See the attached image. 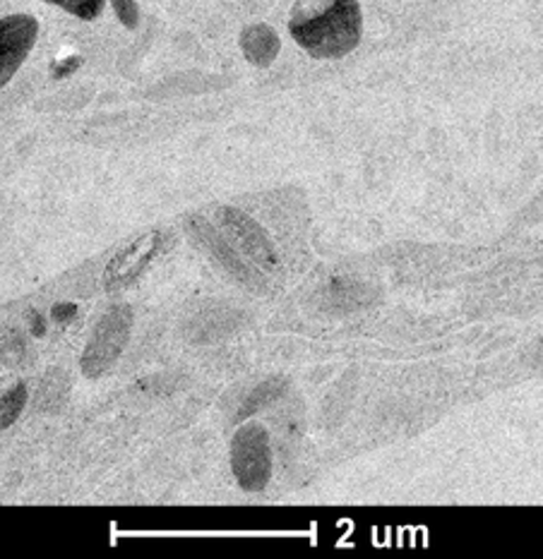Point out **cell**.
<instances>
[{
  "label": "cell",
  "instance_id": "cell-7",
  "mask_svg": "<svg viewBox=\"0 0 543 559\" xmlns=\"http://www.w3.org/2000/svg\"><path fill=\"white\" fill-rule=\"evenodd\" d=\"M224 218H226V226L234 230L240 242H244L246 252L252 254V260H258L262 264H274V252L270 248V242L264 240L260 228L252 224L248 216L238 214L234 210H224Z\"/></svg>",
  "mask_w": 543,
  "mask_h": 559
},
{
  "label": "cell",
  "instance_id": "cell-3",
  "mask_svg": "<svg viewBox=\"0 0 543 559\" xmlns=\"http://www.w3.org/2000/svg\"><path fill=\"white\" fill-rule=\"evenodd\" d=\"M130 326H132V312L128 306H116L108 310L99 320V324L94 326L87 348H84L82 370L90 377H96L111 368L118 360L120 350H123L128 344Z\"/></svg>",
  "mask_w": 543,
  "mask_h": 559
},
{
  "label": "cell",
  "instance_id": "cell-12",
  "mask_svg": "<svg viewBox=\"0 0 543 559\" xmlns=\"http://www.w3.org/2000/svg\"><path fill=\"white\" fill-rule=\"evenodd\" d=\"M54 314L58 320H68L70 314H75V306H58L56 310H54Z\"/></svg>",
  "mask_w": 543,
  "mask_h": 559
},
{
  "label": "cell",
  "instance_id": "cell-5",
  "mask_svg": "<svg viewBox=\"0 0 543 559\" xmlns=\"http://www.w3.org/2000/svg\"><path fill=\"white\" fill-rule=\"evenodd\" d=\"M36 36H39V22L32 15H8L0 20V87H5L27 60Z\"/></svg>",
  "mask_w": 543,
  "mask_h": 559
},
{
  "label": "cell",
  "instance_id": "cell-2",
  "mask_svg": "<svg viewBox=\"0 0 543 559\" xmlns=\"http://www.w3.org/2000/svg\"><path fill=\"white\" fill-rule=\"evenodd\" d=\"M232 466L240 488L250 492L262 490L270 483L272 452L262 425L250 423L236 432L232 444Z\"/></svg>",
  "mask_w": 543,
  "mask_h": 559
},
{
  "label": "cell",
  "instance_id": "cell-8",
  "mask_svg": "<svg viewBox=\"0 0 543 559\" xmlns=\"http://www.w3.org/2000/svg\"><path fill=\"white\" fill-rule=\"evenodd\" d=\"M27 384L17 382L15 386H10L8 392L0 396V432L8 430L12 423L20 418V413L24 411V404H27Z\"/></svg>",
  "mask_w": 543,
  "mask_h": 559
},
{
  "label": "cell",
  "instance_id": "cell-10",
  "mask_svg": "<svg viewBox=\"0 0 543 559\" xmlns=\"http://www.w3.org/2000/svg\"><path fill=\"white\" fill-rule=\"evenodd\" d=\"M111 5L116 10L118 20L126 24V27L135 29L138 22H140V10H138V3L135 0H111Z\"/></svg>",
  "mask_w": 543,
  "mask_h": 559
},
{
  "label": "cell",
  "instance_id": "cell-4",
  "mask_svg": "<svg viewBox=\"0 0 543 559\" xmlns=\"http://www.w3.org/2000/svg\"><path fill=\"white\" fill-rule=\"evenodd\" d=\"M166 236L162 230H150V234L138 236L132 242L120 250L116 258L108 262L104 272L106 290H123L147 272V266L156 260V254L164 250Z\"/></svg>",
  "mask_w": 543,
  "mask_h": 559
},
{
  "label": "cell",
  "instance_id": "cell-9",
  "mask_svg": "<svg viewBox=\"0 0 543 559\" xmlns=\"http://www.w3.org/2000/svg\"><path fill=\"white\" fill-rule=\"evenodd\" d=\"M48 3L63 8L80 20H96L104 12L106 0H48Z\"/></svg>",
  "mask_w": 543,
  "mask_h": 559
},
{
  "label": "cell",
  "instance_id": "cell-11",
  "mask_svg": "<svg viewBox=\"0 0 543 559\" xmlns=\"http://www.w3.org/2000/svg\"><path fill=\"white\" fill-rule=\"evenodd\" d=\"M80 63H82V58L80 56H68V58H63V60H58V63L51 68V72H54V78H68L70 72H75L78 68H80Z\"/></svg>",
  "mask_w": 543,
  "mask_h": 559
},
{
  "label": "cell",
  "instance_id": "cell-6",
  "mask_svg": "<svg viewBox=\"0 0 543 559\" xmlns=\"http://www.w3.org/2000/svg\"><path fill=\"white\" fill-rule=\"evenodd\" d=\"M240 48H244V56L252 66L268 68L274 63V58L280 56L282 41L270 24H250V27L240 34Z\"/></svg>",
  "mask_w": 543,
  "mask_h": 559
},
{
  "label": "cell",
  "instance_id": "cell-1",
  "mask_svg": "<svg viewBox=\"0 0 543 559\" xmlns=\"http://www.w3.org/2000/svg\"><path fill=\"white\" fill-rule=\"evenodd\" d=\"M288 32L306 53L320 60L344 58L364 34V15L356 0H298Z\"/></svg>",
  "mask_w": 543,
  "mask_h": 559
}]
</instances>
